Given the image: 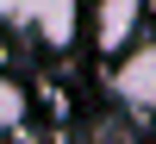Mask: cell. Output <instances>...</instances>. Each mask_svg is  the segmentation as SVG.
<instances>
[{"label":"cell","instance_id":"obj_1","mask_svg":"<svg viewBox=\"0 0 156 144\" xmlns=\"http://www.w3.org/2000/svg\"><path fill=\"white\" fill-rule=\"evenodd\" d=\"M0 25L31 31L50 50H69L81 38V0H0Z\"/></svg>","mask_w":156,"mask_h":144},{"label":"cell","instance_id":"obj_2","mask_svg":"<svg viewBox=\"0 0 156 144\" xmlns=\"http://www.w3.org/2000/svg\"><path fill=\"white\" fill-rule=\"evenodd\" d=\"M119 94L137 100V107H156V38H150L144 50H131V57H125V69H119Z\"/></svg>","mask_w":156,"mask_h":144},{"label":"cell","instance_id":"obj_3","mask_svg":"<svg viewBox=\"0 0 156 144\" xmlns=\"http://www.w3.org/2000/svg\"><path fill=\"white\" fill-rule=\"evenodd\" d=\"M25 107H31V94H25L12 75H0V132H19V125H25Z\"/></svg>","mask_w":156,"mask_h":144}]
</instances>
